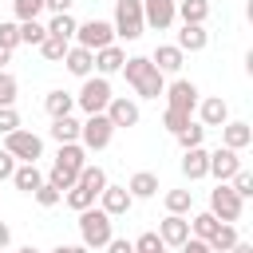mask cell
<instances>
[{
	"instance_id": "ac0fdd59",
	"label": "cell",
	"mask_w": 253,
	"mask_h": 253,
	"mask_svg": "<svg viewBox=\"0 0 253 253\" xmlns=\"http://www.w3.org/2000/svg\"><path fill=\"white\" fill-rule=\"evenodd\" d=\"M63 67H67L71 75H79V79H87V75L95 71V51H87V47H79V43H71V47L63 51Z\"/></svg>"
},
{
	"instance_id": "8fae6325",
	"label": "cell",
	"mask_w": 253,
	"mask_h": 253,
	"mask_svg": "<svg viewBox=\"0 0 253 253\" xmlns=\"http://www.w3.org/2000/svg\"><path fill=\"white\" fill-rule=\"evenodd\" d=\"M142 20H146V28H158V32L174 28V20H178V0H142Z\"/></svg>"
},
{
	"instance_id": "f35d334b",
	"label": "cell",
	"mask_w": 253,
	"mask_h": 253,
	"mask_svg": "<svg viewBox=\"0 0 253 253\" xmlns=\"http://www.w3.org/2000/svg\"><path fill=\"white\" fill-rule=\"evenodd\" d=\"M40 12H43V0H12L16 24H20V20H40Z\"/></svg>"
},
{
	"instance_id": "ba28073f",
	"label": "cell",
	"mask_w": 253,
	"mask_h": 253,
	"mask_svg": "<svg viewBox=\"0 0 253 253\" xmlns=\"http://www.w3.org/2000/svg\"><path fill=\"white\" fill-rule=\"evenodd\" d=\"M4 150H8L16 162H36V158L43 154V138H40L36 130H24V126H16L12 134H4Z\"/></svg>"
},
{
	"instance_id": "db71d44e",
	"label": "cell",
	"mask_w": 253,
	"mask_h": 253,
	"mask_svg": "<svg viewBox=\"0 0 253 253\" xmlns=\"http://www.w3.org/2000/svg\"><path fill=\"white\" fill-rule=\"evenodd\" d=\"M16 253H40V249H36V245H24V249H16Z\"/></svg>"
},
{
	"instance_id": "5b68a950",
	"label": "cell",
	"mask_w": 253,
	"mask_h": 253,
	"mask_svg": "<svg viewBox=\"0 0 253 253\" xmlns=\"http://www.w3.org/2000/svg\"><path fill=\"white\" fill-rule=\"evenodd\" d=\"M107 103H111V83H107V75H87L83 87H79V95H75V107H79L83 115H103Z\"/></svg>"
},
{
	"instance_id": "d6a6232c",
	"label": "cell",
	"mask_w": 253,
	"mask_h": 253,
	"mask_svg": "<svg viewBox=\"0 0 253 253\" xmlns=\"http://www.w3.org/2000/svg\"><path fill=\"white\" fill-rule=\"evenodd\" d=\"M174 138H178V146H182V150H190V146H202V138H206V126L190 119V123H186V126H182Z\"/></svg>"
},
{
	"instance_id": "4dcf8cb0",
	"label": "cell",
	"mask_w": 253,
	"mask_h": 253,
	"mask_svg": "<svg viewBox=\"0 0 253 253\" xmlns=\"http://www.w3.org/2000/svg\"><path fill=\"white\" fill-rule=\"evenodd\" d=\"M71 43L67 40H59V36H43L40 40V55L47 59V63H63V51H67Z\"/></svg>"
},
{
	"instance_id": "9a60e30c",
	"label": "cell",
	"mask_w": 253,
	"mask_h": 253,
	"mask_svg": "<svg viewBox=\"0 0 253 253\" xmlns=\"http://www.w3.org/2000/svg\"><path fill=\"white\" fill-rule=\"evenodd\" d=\"M198 123L210 130V126H221V123H229V103L221 99V95H210V99H198Z\"/></svg>"
},
{
	"instance_id": "1f68e13d",
	"label": "cell",
	"mask_w": 253,
	"mask_h": 253,
	"mask_svg": "<svg viewBox=\"0 0 253 253\" xmlns=\"http://www.w3.org/2000/svg\"><path fill=\"white\" fill-rule=\"evenodd\" d=\"M217 225H221V221H217L210 210H206V213H194V217H190V237H202V241H210V233H213Z\"/></svg>"
},
{
	"instance_id": "60d3db41",
	"label": "cell",
	"mask_w": 253,
	"mask_h": 253,
	"mask_svg": "<svg viewBox=\"0 0 253 253\" xmlns=\"http://www.w3.org/2000/svg\"><path fill=\"white\" fill-rule=\"evenodd\" d=\"M0 47H8V51L20 47V24H16V20H4V24H0Z\"/></svg>"
},
{
	"instance_id": "8d00e7d4",
	"label": "cell",
	"mask_w": 253,
	"mask_h": 253,
	"mask_svg": "<svg viewBox=\"0 0 253 253\" xmlns=\"http://www.w3.org/2000/svg\"><path fill=\"white\" fill-rule=\"evenodd\" d=\"M47 36V28L40 24V20H20V43H32V47H40V40Z\"/></svg>"
},
{
	"instance_id": "7c38bea8",
	"label": "cell",
	"mask_w": 253,
	"mask_h": 253,
	"mask_svg": "<svg viewBox=\"0 0 253 253\" xmlns=\"http://www.w3.org/2000/svg\"><path fill=\"white\" fill-rule=\"evenodd\" d=\"M241 150H229V146H217V150H210V170H206V178H217V182H229L237 170H241V158H237Z\"/></svg>"
},
{
	"instance_id": "836d02e7",
	"label": "cell",
	"mask_w": 253,
	"mask_h": 253,
	"mask_svg": "<svg viewBox=\"0 0 253 253\" xmlns=\"http://www.w3.org/2000/svg\"><path fill=\"white\" fill-rule=\"evenodd\" d=\"M75 182H79V186H87V190H95V194H99V190H103V186H107V170H103V166H91V162H87V166H83V170H79V178H75Z\"/></svg>"
},
{
	"instance_id": "4fadbf2b",
	"label": "cell",
	"mask_w": 253,
	"mask_h": 253,
	"mask_svg": "<svg viewBox=\"0 0 253 253\" xmlns=\"http://www.w3.org/2000/svg\"><path fill=\"white\" fill-rule=\"evenodd\" d=\"M162 95H166V107H174V111H182V115H194V107H198V87H194L190 79H174Z\"/></svg>"
},
{
	"instance_id": "7dc6e473",
	"label": "cell",
	"mask_w": 253,
	"mask_h": 253,
	"mask_svg": "<svg viewBox=\"0 0 253 253\" xmlns=\"http://www.w3.org/2000/svg\"><path fill=\"white\" fill-rule=\"evenodd\" d=\"M12 170H16V158L0 146V178H12Z\"/></svg>"
},
{
	"instance_id": "f6af8a7d",
	"label": "cell",
	"mask_w": 253,
	"mask_h": 253,
	"mask_svg": "<svg viewBox=\"0 0 253 253\" xmlns=\"http://www.w3.org/2000/svg\"><path fill=\"white\" fill-rule=\"evenodd\" d=\"M178 249H182V253H213V249H210V241H202V237H186Z\"/></svg>"
},
{
	"instance_id": "4316f807",
	"label": "cell",
	"mask_w": 253,
	"mask_h": 253,
	"mask_svg": "<svg viewBox=\"0 0 253 253\" xmlns=\"http://www.w3.org/2000/svg\"><path fill=\"white\" fill-rule=\"evenodd\" d=\"M43 28H47V36H59V40H67V43H71V40H75L79 20H75L71 12H55V16H51V24H43Z\"/></svg>"
},
{
	"instance_id": "816d5d0a",
	"label": "cell",
	"mask_w": 253,
	"mask_h": 253,
	"mask_svg": "<svg viewBox=\"0 0 253 253\" xmlns=\"http://www.w3.org/2000/svg\"><path fill=\"white\" fill-rule=\"evenodd\" d=\"M63 253H91V249H87V245L79 241V245H63Z\"/></svg>"
},
{
	"instance_id": "7402d4cb",
	"label": "cell",
	"mask_w": 253,
	"mask_h": 253,
	"mask_svg": "<svg viewBox=\"0 0 253 253\" xmlns=\"http://www.w3.org/2000/svg\"><path fill=\"white\" fill-rule=\"evenodd\" d=\"M206 43H210L206 24H182V32H178V47L182 51H202Z\"/></svg>"
},
{
	"instance_id": "f1b7e54d",
	"label": "cell",
	"mask_w": 253,
	"mask_h": 253,
	"mask_svg": "<svg viewBox=\"0 0 253 253\" xmlns=\"http://www.w3.org/2000/svg\"><path fill=\"white\" fill-rule=\"evenodd\" d=\"M63 198H67V206H71V210L79 213V210H87V206H95V198H99V194L75 182V186H67V190H63Z\"/></svg>"
},
{
	"instance_id": "7bdbcfd3",
	"label": "cell",
	"mask_w": 253,
	"mask_h": 253,
	"mask_svg": "<svg viewBox=\"0 0 253 253\" xmlns=\"http://www.w3.org/2000/svg\"><path fill=\"white\" fill-rule=\"evenodd\" d=\"M229 186H233V190H237L241 198H249V194H253V174H249V170L241 166V170H237V174L229 178Z\"/></svg>"
},
{
	"instance_id": "d4e9b609",
	"label": "cell",
	"mask_w": 253,
	"mask_h": 253,
	"mask_svg": "<svg viewBox=\"0 0 253 253\" xmlns=\"http://www.w3.org/2000/svg\"><path fill=\"white\" fill-rule=\"evenodd\" d=\"M126 190H130V198H154V194H158V174L138 170V174H130Z\"/></svg>"
},
{
	"instance_id": "e575fe53",
	"label": "cell",
	"mask_w": 253,
	"mask_h": 253,
	"mask_svg": "<svg viewBox=\"0 0 253 253\" xmlns=\"http://www.w3.org/2000/svg\"><path fill=\"white\" fill-rule=\"evenodd\" d=\"M194 210V190H170L166 194V213H190Z\"/></svg>"
},
{
	"instance_id": "603a6c76",
	"label": "cell",
	"mask_w": 253,
	"mask_h": 253,
	"mask_svg": "<svg viewBox=\"0 0 253 253\" xmlns=\"http://www.w3.org/2000/svg\"><path fill=\"white\" fill-rule=\"evenodd\" d=\"M43 111H47L51 119H63V115L75 111V95H71V91H47V95H43Z\"/></svg>"
},
{
	"instance_id": "ffe728a7",
	"label": "cell",
	"mask_w": 253,
	"mask_h": 253,
	"mask_svg": "<svg viewBox=\"0 0 253 253\" xmlns=\"http://www.w3.org/2000/svg\"><path fill=\"white\" fill-rule=\"evenodd\" d=\"M206 170H210V150H206V146H190V150H182V174H186L190 182L206 178Z\"/></svg>"
},
{
	"instance_id": "44dd1931",
	"label": "cell",
	"mask_w": 253,
	"mask_h": 253,
	"mask_svg": "<svg viewBox=\"0 0 253 253\" xmlns=\"http://www.w3.org/2000/svg\"><path fill=\"white\" fill-rule=\"evenodd\" d=\"M123 63H126V51L119 43H107V47L95 51V71L99 75H115V71H123Z\"/></svg>"
},
{
	"instance_id": "7a4b0ae2",
	"label": "cell",
	"mask_w": 253,
	"mask_h": 253,
	"mask_svg": "<svg viewBox=\"0 0 253 253\" xmlns=\"http://www.w3.org/2000/svg\"><path fill=\"white\" fill-rule=\"evenodd\" d=\"M83 166H87V150H83L79 142H59V154H55V162H51L47 182H51L55 190H67V186H75V178H79Z\"/></svg>"
},
{
	"instance_id": "f907efd6",
	"label": "cell",
	"mask_w": 253,
	"mask_h": 253,
	"mask_svg": "<svg viewBox=\"0 0 253 253\" xmlns=\"http://www.w3.org/2000/svg\"><path fill=\"white\" fill-rule=\"evenodd\" d=\"M12 245V229H8V221H0V249H8Z\"/></svg>"
},
{
	"instance_id": "d590c367",
	"label": "cell",
	"mask_w": 253,
	"mask_h": 253,
	"mask_svg": "<svg viewBox=\"0 0 253 253\" xmlns=\"http://www.w3.org/2000/svg\"><path fill=\"white\" fill-rule=\"evenodd\" d=\"M130 245H134V253H170V245H166L154 229H150V233H138Z\"/></svg>"
},
{
	"instance_id": "484cf974",
	"label": "cell",
	"mask_w": 253,
	"mask_h": 253,
	"mask_svg": "<svg viewBox=\"0 0 253 253\" xmlns=\"http://www.w3.org/2000/svg\"><path fill=\"white\" fill-rule=\"evenodd\" d=\"M178 20L182 24H206L210 20V0H178Z\"/></svg>"
},
{
	"instance_id": "e0dca14e",
	"label": "cell",
	"mask_w": 253,
	"mask_h": 253,
	"mask_svg": "<svg viewBox=\"0 0 253 253\" xmlns=\"http://www.w3.org/2000/svg\"><path fill=\"white\" fill-rule=\"evenodd\" d=\"M150 63H154L162 75H178V71H182V63H186V51H182L178 43H158V47H154V55H150Z\"/></svg>"
},
{
	"instance_id": "9c48e42d",
	"label": "cell",
	"mask_w": 253,
	"mask_h": 253,
	"mask_svg": "<svg viewBox=\"0 0 253 253\" xmlns=\"http://www.w3.org/2000/svg\"><path fill=\"white\" fill-rule=\"evenodd\" d=\"M75 43L87 47V51H99V47L115 43V28H111V20H87V24H79V28H75Z\"/></svg>"
},
{
	"instance_id": "52a82bcc",
	"label": "cell",
	"mask_w": 253,
	"mask_h": 253,
	"mask_svg": "<svg viewBox=\"0 0 253 253\" xmlns=\"http://www.w3.org/2000/svg\"><path fill=\"white\" fill-rule=\"evenodd\" d=\"M245 210V198L229 186V182H217V190H210V213L217 221H237Z\"/></svg>"
},
{
	"instance_id": "277c9868",
	"label": "cell",
	"mask_w": 253,
	"mask_h": 253,
	"mask_svg": "<svg viewBox=\"0 0 253 253\" xmlns=\"http://www.w3.org/2000/svg\"><path fill=\"white\" fill-rule=\"evenodd\" d=\"M115 36L119 40H138L146 32V20H142V0H115V20H111Z\"/></svg>"
},
{
	"instance_id": "bcb514c9",
	"label": "cell",
	"mask_w": 253,
	"mask_h": 253,
	"mask_svg": "<svg viewBox=\"0 0 253 253\" xmlns=\"http://www.w3.org/2000/svg\"><path fill=\"white\" fill-rule=\"evenodd\" d=\"M103 249H107V253H134V245H130L126 237H111V241H107Z\"/></svg>"
},
{
	"instance_id": "b9f144b4",
	"label": "cell",
	"mask_w": 253,
	"mask_h": 253,
	"mask_svg": "<svg viewBox=\"0 0 253 253\" xmlns=\"http://www.w3.org/2000/svg\"><path fill=\"white\" fill-rule=\"evenodd\" d=\"M186 123H190V115H182V111H174V107H166V111H162V126H166L170 134H178Z\"/></svg>"
},
{
	"instance_id": "f5cc1de1",
	"label": "cell",
	"mask_w": 253,
	"mask_h": 253,
	"mask_svg": "<svg viewBox=\"0 0 253 253\" xmlns=\"http://www.w3.org/2000/svg\"><path fill=\"white\" fill-rule=\"evenodd\" d=\"M8 59H12V51H8V47H0V71H4V63H8Z\"/></svg>"
},
{
	"instance_id": "74e56055",
	"label": "cell",
	"mask_w": 253,
	"mask_h": 253,
	"mask_svg": "<svg viewBox=\"0 0 253 253\" xmlns=\"http://www.w3.org/2000/svg\"><path fill=\"white\" fill-rule=\"evenodd\" d=\"M16 95H20V83L12 71H0V107H16Z\"/></svg>"
},
{
	"instance_id": "cb8c5ba5",
	"label": "cell",
	"mask_w": 253,
	"mask_h": 253,
	"mask_svg": "<svg viewBox=\"0 0 253 253\" xmlns=\"http://www.w3.org/2000/svg\"><path fill=\"white\" fill-rule=\"evenodd\" d=\"M12 182H16V190L32 194V190L43 182V174H40V166H36V162H20V166L12 170Z\"/></svg>"
},
{
	"instance_id": "83f0119b",
	"label": "cell",
	"mask_w": 253,
	"mask_h": 253,
	"mask_svg": "<svg viewBox=\"0 0 253 253\" xmlns=\"http://www.w3.org/2000/svg\"><path fill=\"white\" fill-rule=\"evenodd\" d=\"M51 138L55 142H79V119L75 115H63V119H51Z\"/></svg>"
},
{
	"instance_id": "5bb4252c",
	"label": "cell",
	"mask_w": 253,
	"mask_h": 253,
	"mask_svg": "<svg viewBox=\"0 0 253 253\" xmlns=\"http://www.w3.org/2000/svg\"><path fill=\"white\" fill-rule=\"evenodd\" d=\"M130 206H134V198H130L126 186H111V182H107V186L99 190V210H103L107 217H123Z\"/></svg>"
},
{
	"instance_id": "d6986e66",
	"label": "cell",
	"mask_w": 253,
	"mask_h": 253,
	"mask_svg": "<svg viewBox=\"0 0 253 253\" xmlns=\"http://www.w3.org/2000/svg\"><path fill=\"white\" fill-rule=\"evenodd\" d=\"M217 130H221V146H229V150H245V146L253 142V126L241 123V119H237V123H233V119L221 123Z\"/></svg>"
},
{
	"instance_id": "6da1fadb",
	"label": "cell",
	"mask_w": 253,
	"mask_h": 253,
	"mask_svg": "<svg viewBox=\"0 0 253 253\" xmlns=\"http://www.w3.org/2000/svg\"><path fill=\"white\" fill-rule=\"evenodd\" d=\"M123 75H126V83L134 87L138 99H158V95L166 91V75L150 63V55H126Z\"/></svg>"
},
{
	"instance_id": "2e32d148",
	"label": "cell",
	"mask_w": 253,
	"mask_h": 253,
	"mask_svg": "<svg viewBox=\"0 0 253 253\" xmlns=\"http://www.w3.org/2000/svg\"><path fill=\"white\" fill-rule=\"evenodd\" d=\"M154 233H158L170 249H178V245L190 237V217H186V213H166V217L158 221V229H154Z\"/></svg>"
},
{
	"instance_id": "ee69618b",
	"label": "cell",
	"mask_w": 253,
	"mask_h": 253,
	"mask_svg": "<svg viewBox=\"0 0 253 253\" xmlns=\"http://www.w3.org/2000/svg\"><path fill=\"white\" fill-rule=\"evenodd\" d=\"M20 126V115H16V107H0V134H12Z\"/></svg>"
},
{
	"instance_id": "30bf717a",
	"label": "cell",
	"mask_w": 253,
	"mask_h": 253,
	"mask_svg": "<svg viewBox=\"0 0 253 253\" xmlns=\"http://www.w3.org/2000/svg\"><path fill=\"white\" fill-rule=\"evenodd\" d=\"M107 119H111V126L115 130H126V126H138V103L134 99H126V95H111V103H107V111H103Z\"/></svg>"
},
{
	"instance_id": "3957f363",
	"label": "cell",
	"mask_w": 253,
	"mask_h": 253,
	"mask_svg": "<svg viewBox=\"0 0 253 253\" xmlns=\"http://www.w3.org/2000/svg\"><path fill=\"white\" fill-rule=\"evenodd\" d=\"M79 237H83V245L95 253V249H103L111 237H115V217H107L99 206H87V210H79Z\"/></svg>"
},
{
	"instance_id": "f546056e",
	"label": "cell",
	"mask_w": 253,
	"mask_h": 253,
	"mask_svg": "<svg viewBox=\"0 0 253 253\" xmlns=\"http://www.w3.org/2000/svg\"><path fill=\"white\" fill-rule=\"evenodd\" d=\"M233 241H237V225H233V221H221V225L210 233V249H213V253H225Z\"/></svg>"
},
{
	"instance_id": "ab89813d",
	"label": "cell",
	"mask_w": 253,
	"mask_h": 253,
	"mask_svg": "<svg viewBox=\"0 0 253 253\" xmlns=\"http://www.w3.org/2000/svg\"><path fill=\"white\" fill-rule=\"evenodd\" d=\"M32 198H36V202H40V206H43V210H51V206H55V202H59V198H63V190H55V186H51V182H47V178H43V182H40V186H36V190H32Z\"/></svg>"
},
{
	"instance_id": "8992f818",
	"label": "cell",
	"mask_w": 253,
	"mask_h": 253,
	"mask_svg": "<svg viewBox=\"0 0 253 253\" xmlns=\"http://www.w3.org/2000/svg\"><path fill=\"white\" fill-rule=\"evenodd\" d=\"M111 138H115V126H111L107 115H87L79 123V146L83 150H107Z\"/></svg>"
},
{
	"instance_id": "681fc988",
	"label": "cell",
	"mask_w": 253,
	"mask_h": 253,
	"mask_svg": "<svg viewBox=\"0 0 253 253\" xmlns=\"http://www.w3.org/2000/svg\"><path fill=\"white\" fill-rule=\"evenodd\" d=\"M225 253H253V245H249V241H241V237H237V241H233V245H229V249H225Z\"/></svg>"
},
{
	"instance_id": "c3c4849f",
	"label": "cell",
	"mask_w": 253,
	"mask_h": 253,
	"mask_svg": "<svg viewBox=\"0 0 253 253\" xmlns=\"http://www.w3.org/2000/svg\"><path fill=\"white\" fill-rule=\"evenodd\" d=\"M71 4L75 0H43V12H51V16L55 12H71Z\"/></svg>"
}]
</instances>
